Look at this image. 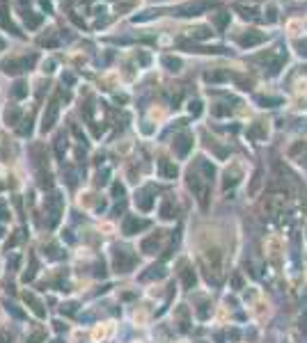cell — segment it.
<instances>
[{
  "mask_svg": "<svg viewBox=\"0 0 307 343\" xmlns=\"http://www.w3.org/2000/svg\"><path fill=\"white\" fill-rule=\"evenodd\" d=\"M42 21H44L42 16H35V14H32V12H28V14H25V23H28V28H37V25L42 23Z\"/></svg>",
  "mask_w": 307,
  "mask_h": 343,
  "instance_id": "obj_1",
  "label": "cell"
},
{
  "mask_svg": "<svg viewBox=\"0 0 307 343\" xmlns=\"http://www.w3.org/2000/svg\"><path fill=\"white\" fill-rule=\"evenodd\" d=\"M25 94H28V85L18 80V83L14 85V96H25Z\"/></svg>",
  "mask_w": 307,
  "mask_h": 343,
  "instance_id": "obj_2",
  "label": "cell"
},
{
  "mask_svg": "<svg viewBox=\"0 0 307 343\" xmlns=\"http://www.w3.org/2000/svg\"><path fill=\"white\" fill-rule=\"evenodd\" d=\"M163 62H165V66H170V71H179V64H181L179 59H172V57H165Z\"/></svg>",
  "mask_w": 307,
  "mask_h": 343,
  "instance_id": "obj_3",
  "label": "cell"
},
{
  "mask_svg": "<svg viewBox=\"0 0 307 343\" xmlns=\"http://www.w3.org/2000/svg\"><path fill=\"white\" fill-rule=\"evenodd\" d=\"M0 51H5V42L2 39H0Z\"/></svg>",
  "mask_w": 307,
  "mask_h": 343,
  "instance_id": "obj_4",
  "label": "cell"
}]
</instances>
